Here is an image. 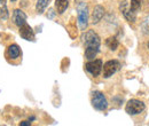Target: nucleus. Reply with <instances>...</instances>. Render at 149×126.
Segmentation results:
<instances>
[{"label": "nucleus", "instance_id": "1", "mask_svg": "<svg viewBox=\"0 0 149 126\" xmlns=\"http://www.w3.org/2000/svg\"><path fill=\"white\" fill-rule=\"evenodd\" d=\"M81 39H83L84 44L86 45L85 57L87 60H94V57L100 51V45H101L100 37L97 36L93 30H90L81 36Z\"/></svg>", "mask_w": 149, "mask_h": 126}, {"label": "nucleus", "instance_id": "2", "mask_svg": "<svg viewBox=\"0 0 149 126\" xmlns=\"http://www.w3.org/2000/svg\"><path fill=\"white\" fill-rule=\"evenodd\" d=\"M77 15H78V24L79 29L85 31L88 25V9L85 2H79L77 5Z\"/></svg>", "mask_w": 149, "mask_h": 126}, {"label": "nucleus", "instance_id": "3", "mask_svg": "<svg viewBox=\"0 0 149 126\" xmlns=\"http://www.w3.org/2000/svg\"><path fill=\"white\" fill-rule=\"evenodd\" d=\"M92 106L96 110H100V111H104L108 108V101L102 92L95 90L92 93Z\"/></svg>", "mask_w": 149, "mask_h": 126}, {"label": "nucleus", "instance_id": "4", "mask_svg": "<svg viewBox=\"0 0 149 126\" xmlns=\"http://www.w3.org/2000/svg\"><path fill=\"white\" fill-rule=\"evenodd\" d=\"M145 109H146L145 103H143L142 101H140V100H136V99L130 100V101L126 103V107H125L126 112H127L129 115H132V116L139 115V113L143 112Z\"/></svg>", "mask_w": 149, "mask_h": 126}, {"label": "nucleus", "instance_id": "5", "mask_svg": "<svg viewBox=\"0 0 149 126\" xmlns=\"http://www.w3.org/2000/svg\"><path fill=\"white\" fill-rule=\"evenodd\" d=\"M120 69V63L117 61V60H110L108 62H106L102 67V70H103V77L104 78H109L111 77L113 73L118 71Z\"/></svg>", "mask_w": 149, "mask_h": 126}, {"label": "nucleus", "instance_id": "6", "mask_svg": "<svg viewBox=\"0 0 149 126\" xmlns=\"http://www.w3.org/2000/svg\"><path fill=\"white\" fill-rule=\"evenodd\" d=\"M102 67L103 65H102V61L101 60H92V61L87 62L86 65H85L86 70L90 72L92 76H94V77H97L101 73Z\"/></svg>", "mask_w": 149, "mask_h": 126}, {"label": "nucleus", "instance_id": "7", "mask_svg": "<svg viewBox=\"0 0 149 126\" xmlns=\"http://www.w3.org/2000/svg\"><path fill=\"white\" fill-rule=\"evenodd\" d=\"M119 9H120V12H122V14L124 15V17L126 18L130 23H134L135 22V12H133L132 9H131V7L129 6V2L127 1H123V2H120V5H119Z\"/></svg>", "mask_w": 149, "mask_h": 126}, {"label": "nucleus", "instance_id": "8", "mask_svg": "<svg viewBox=\"0 0 149 126\" xmlns=\"http://www.w3.org/2000/svg\"><path fill=\"white\" fill-rule=\"evenodd\" d=\"M19 35L25 40H29V41H35L36 40L35 39V32L28 23H24L23 25L19 26Z\"/></svg>", "mask_w": 149, "mask_h": 126}, {"label": "nucleus", "instance_id": "9", "mask_svg": "<svg viewBox=\"0 0 149 126\" xmlns=\"http://www.w3.org/2000/svg\"><path fill=\"white\" fill-rule=\"evenodd\" d=\"M13 19H14V23L17 26H21L24 23H26V15L21 9H15L14 13H13Z\"/></svg>", "mask_w": 149, "mask_h": 126}, {"label": "nucleus", "instance_id": "10", "mask_svg": "<svg viewBox=\"0 0 149 126\" xmlns=\"http://www.w3.org/2000/svg\"><path fill=\"white\" fill-rule=\"evenodd\" d=\"M104 15V8L100 5L95 6L93 9V13H92V23L93 24H96L101 21V18L103 17Z\"/></svg>", "mask_w": 149, "mask_h": 126}, {"label": "nucleus", "instance_id": "11", "mask_svg": "<svg viewBox=\"0 0 149 126\" xmlns=\"http://www.w3.org/2000/svg\"><path fill=\"white\" fill-rule=\"evenodd\" d=\"M7 55H8L9 58L16 60L17 57H19V55H21V48H19L16 44H13V45H10V46L8 47V49H7Z\"/></svg>", "mask_w": 149, "mask_h": 126}, {"label": "nucleus", "instance_id": "12", "mask_svg": "<svg viewBox=\"0 0 149 126\" xmlns=\"http://www.w3.org/2000/svg\"><path fill=\"white\" fill-rule=\"evenodd\" d=\"M69 2H70V0H55V8L57 13L63 14L68 8Z\"/></svg>", "mask_w": 149, "mask_h": 126}, {"label": "nucleus", "instance_id": "13", "mask_svg": "<svg viewBox=\"0 0 149 126\" xmlns=\"http://www.w3.org/2000/svg\"><path fill=\"white\" fill-rule=\"evenodd\" d=\"M106 45H107V47H108L109 49L116 51L117 47H118V45H119V42H118V40L116 39V37H109V38L106 40Z\"/></svg>", "mask_w": 149, "mask_h": 126}, {"label": "nucleus", "instance_id": "14", "mask_svg": "<svg viewBox=\"0 0 149 126\" xmlns=\"http://www.w3.org/2000/svg\"><path fill=\"white\" fill-rule=\"evenodd\" d=\"M49 0H37V5H36V10L39 14H42L44 10L46 9V7L48 6Z\"/></svg>", "mask_w": 149, "mask_h": 126}, {"label": "nucleus", "instance_id": "15", "mask_svg": "<svg viewBox=\"0 0 149 126\" xmlns=\"http://www.w3.org/2000/svg\"><path fill=\"white\" fill-rule=\"evenodd\" d=\"M141 3H142V0H131V6H130L131 9L136 13V12L140 9Z\"/></svg>", "mask_w": 149, "mask_h": 126}, {"label": "nucleus", "instance_id": "16", "mask_svg": "<svg viewBox=\"0 0 149 126\" xmlns=\"http://www.w3.org/2000/svg\"><path fill=\"white\" fill-rule=\"evenodd\" d=\"M7 18H8V9L5 5H2V6H0V19L5 21Z\"/></svg>", "mask_w": 149, "mask_h": 126}, {"label": "nucleus", "instance_id": "17", "mask_svg": "<svg viewBox=\"0 0 149 126\" xmlns=\"http://www.w3.org/2000/svg\"><path fill=\"white\" fill-rule=\"evenodd\" d=\"M141 29H142V33L143 35H148L149 33V18H147L146 21H143L142 25H141Z\"/></svg>", "mask_w": 149, "mask_h": 126}, {"label": "nucleus", "instance_id": "18", "mask_svg": "<svg viewBox=\"0 0 149 126\" xmlns=\"http://www.w3.org/2000/svg\"><path fill=\"white\" fill-rule=\"evenodd\" d=\"M30 125H31L30 122H21L19 123V126H30Z\"/></svg>", "mask_w": 149, "mask_h": 126}, {"label": "nucleus", "instance_id": "19", "mask_svg": "<svg viewBox=\"0 0 149 126\" xmlns=\"http://www.w3.org/2000/svg\"><path fill=\"white\" fill-rule=\"evenodd\" d=\"M5 2V0H0V3H3Z\"/></svg>", "mask_w": 149, "mask_h": 126}, {"label": "nucleus", "instance_id": "20", "mask_svg": "<svg viewBox=\"0 0 149 126\" xmlns=\"http://www.w3.org/2000/svg\"><path fill=\"white\" fill-rule=\"evenodd\" d=\"M147 46H148V48H149V42H148V44H147Z\"/></svg>", "mask_w": 149, "mask_h": 126}, {"label": "nucleus", "instance_id": "21", "mask_svg": "<svg viewBox=\"0 0 149 126\" xmlns=\"http://www.w3.org/2000/svg\"><path fill=\"white\" fill-rule=\"evenodd\" d=\"M12 1H13V2H14V1H16V0H12Z\"/></svg>", "mask_w": 149, "mask_h": 126}]
</instances>
